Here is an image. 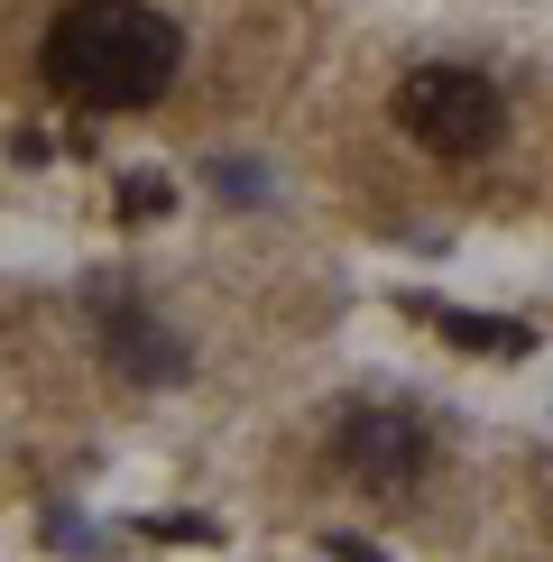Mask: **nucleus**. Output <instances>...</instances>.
Returning <instances> with one entry per match:
<instances>
[{
	"label": "nucleus",
	"mask_w": 553,
	"mask_h": 562,
	"mask_svg": "<svg viewBox=\"0 0 553 562\" xmlns=\"http://www.w3.org/2000/svg\"><path fill=\"white\" fill-rule=\"evenodd\" d=\"M184 37L148 0H75L46 29V83L83 111H148L176 83Z\"/></svg>",
	"instance_id": "obj_1"
},
{
	"label": "nucleus",
	"mask_w": 553,
	"mask_h": 562,
	"mask_svg": "<svg viewBox=\"0 0 553 562\" xmlns=\"http://www.w3.org/2000/svg\"><path fill=\"white\" fill-rule=\"evenodd\" d=\"M397 130L433 157H479V148H498L507 102L479 65H415L397 83Z\"/></svg>",
	"instance_id": "obj_2"
},
{
	"label": "nucleus",
	"mask_w": 553,
	"mask_h": 562,
	"mask_svg": "<svg viewBox=\"0 0 553 562\" xmlns=\"http://www.w3.org/2000/svg\"><path fill=\"white\" fill-rule=\"evenodd\" d=\"M92 333H102V360L121 369L129 387H184V369H194V360H184V341H176L138 295H102Z\"/></svg>",
	"instance_id": "obj_4"
},
{
	"label": "nucleus",
	"mask_w": 553,
	"mask_h": 562,
	"mask_svg": "<svg viewBox=\"0 0 553 562\" xmlns=\"http://www.w3.org/2000/svg\"><path fill=\"white\" fill-rule=\"evenodd\" d=\"M332 562H387L379 544H360V535H332Z\"/></svg>",
	"instance_id": "obj_8"
},
{
	"label": "nucleus",
	"mask_w": 553,
	"mask_h": 562,
	"mask_svg": "<svg viewBox=\"0 0 553 562\" xmlns=\"http://www.w3.org/2000/svg\"><path fill=\"white\" fill-rule=\"evenodd\" d=\"M213 184L230 203H259L268 194V167H259V157H213Z\"/></svg>",
	"instance_id": "obj_6"
},
{
	"label": "nucleus",
	"mask_w": 553,
	"mask_h": 562,
	"mask_svg": "<svg viewBox=\"0 0 553 562\" xmlns=\"http://www.w3.org/2000/svg\"><path fill=\"white\" fill-rule=\"evenodd\" d=\"M415 314H433V333L452 350H489V360H526V350H535L526 323H498V314H461V304H415Z\"/></svg>",
	"instance_id": "obj_5"
},
{
	"label": "nucleus",
	"mask_w": 553,
	"mask_h": 562,
	"mask_svg": "<svg viewBox=\"0 0 553 562\" xmlns=\"http://www.w3.org/2000/svg\"><path fill=\"white\" fill-rule=\"evenodd\" d=\"M332 461H341L351 488H369V498H415V488L433 480V434H425V415H406V406H351L332 425Z\"/></svg>",
	"instance_id": "obj_3"
},
{
	"label": "nucleus",
	"mask_w": 553,
	"mask_h": 562,
	"mask_svg": "<svg viewBox=\"0 0 553 562\" xmlns=\"http://www.w3.org/2000/svg\"><path fill=\"white\" fill-rule=\"evenodd\" d=\"M121 203H129V213H167V184H157V176H129Z\"/></svg>",
	"instance_id": "obj_7"
}]
</instances>
